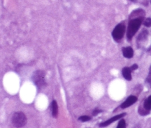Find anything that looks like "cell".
Listing matches in <instances>:
<instances>
[{
  "label": "cell",
  "mask_w": 151,
  "mask_h": 128,
  "mask_svg": "<svg viewBox=\"0 0 151 128\" xmlns=\"http://www.w3.org/2000/svg\"><path fill=\"white\" fill-rule=\"evenodd\" d=\"M145 19L142 18H137V19H129L128 26V30H127V38L128 41H131L133 37L135 35L137 31L139 29L140 26L143 23Z\"/></svg>",
  "instance_id": "6da1fadb"
},
{
  "label": "cell",
  "mask_w": 151,
  "mask_h": 128,
  "mask_svg": "<svg viewBox=\"0 0 151 128\" xmlns=\"http://www.w3.org/2000/svg\"><path fill=\"white\" fill-rule=\"evenodd\" d=\"M27 117L22 112H16L12 116L11 122L16 128H22L27 124Z\"/></svg>",
  "instance_id": "7a4b0ae2"
},
{
  "label": "cell",
  "mask_w": 151,
  "mask_h": 128,
  "mask_svg": "<svg viewBox=\"0 0 151 128\" xmlns=\"http://www.w3.org/2000/svg\"><path fill=\"white\" fill-rule=\"evenodd\" d=\"M32 81L39 89L44 88L46 86L45 72L42 70H37L32 74Z\"/></svg>",
  "instance_id": "3957f363"
},
{
  "label": "cell",
  "mask_w": 151,
  "mask_h": 128,
  "mask_svg": "<svg viewBox=\"0 0 151 128\" xmlns=\"http://www.w3.org/2000/svg\"><path fill=\"white\" fill-rule=\"evenodd\" d=\"M125 32V25L124 23H120L116 25L112 31V37L116 42H120Z\"/></svg>",
  "instance_id": "277c9868"
},
{
  "label": "cell",
  "mask_w": 151,
  "mask_h": 128,
  "mask_svg": "<svg viewBox=\"0 0 151 128\" xmlns=\"http://www.w3.org/2000/svg\"><path fill=\"white\" fill-rule=\"evenodd\" d=\"M125 116H126V113H120V114L119 115H116V116H113V117L111 118V119H108L107 121H105V122L100 123V124H99V127H106L109 126V125H110L111 124H112L113 122H116V121L119 120V119H122Z\"/></svg>",
  "instance_id": "5b68a950"
},
{
  "label": "cell",
  "mask_w": 151,
  "mask_h": 128,
  "mask_svg": "<svg viewBox=\"0 0 151 128\" xmlns=\"http://www.w3.org/2000/svg\"><path fill=\"white\" fill-rule=\"evenodd\" d=\"M137 99H137V97H136V96H130V97H128V98H127V99L125 100L123 103H122V104L120 105V107L122 109H125L127 108V107H131V106L133 105L134 103L137 102Z\"/></svg>",
  "instance_id": "8992f818"
},
{
  "label": "cell",
  "mask_w": 151,
  "mask_h": 128,
  "mask_svg": "<svg viewBox=\"0 0 151 128\" xmlns=\"http://www.w3.org/2000/svg\"><path fill=\"white\" fill-rule=\"evenodd\" d=\"M145 12L142 9H137V10H134L131 15L129 16V19H137V18H142L145 19Z\"/></svg>",
  "instance_id": "52a82bcc"
},
{
  "label": "cell",
  "mask_w": 151,
  "mask_h": 128,
  "mask_svg": "<svg viewBox=\"0 0 151 128\" xmlns=\"http://www.w3.org/2000/svg\"><path fill=\"white\" fill-rule=\"evenodd\" d=\"M122 54H123V56L125 58H132L134 54V49L131 46L124 47V48H122Z\"/></svg>",
  "instance_id": "ba28073f"
},
{
  "label": "cell",
  "mask_w": 151,
  "mask_h": 128,
  "mask_svg": "<svg viewBox=\"0 0 151 128\" xmlns=\"http://www.w3.org/2000/svg\"><path fill=\"white\" fill-rule=\"evenodd\" d=\"M131 69L130 67H124L122 69V74L123 77L125 78V79L128 81H131L132 79V75H131Z\"/></svg>",
  "instance_id": "9c48e42d"
},
{
  "label": "cell",
  "mask_w": 151,
  "mask_h": 128,
  "mask_svg": "<svg viewBox=\"0 0 151 128\" xmlns=\"http://www.w3.org/2000/svg\"><path fill=\"white\" fill-rule=\"evenodd\" d=\"M51 111L53 117H57L58 114V106L57 102L55 100H53L51 103Z\"/></svg>",
  "instance_id": "30bf717a"
},
{
  "label": "cell",
  "mask_w": 151,
  "mask_h": 128,
  "mask_svg": "<svg viewBox=\"0 0 151 128\" xmlns=\"http://www.w3.org/2000/svg\"><path fill=\"white\" fill-rule=\"evenodd\" d=\"M147 36H148V31L146 30V29H143L139 35L138 38H137V41L140 43L143 42L147 39Z\"/></svg>",
  "instance_id": "8fae6325"
},
{
  "label": "cell",
  "mask_w": 151,
  "mask_h": 128,
  "mask_svg": "<svg viewBox=\"0 0 151 128\" xmlns=\"http://www.w3.org/2000/svg\"><path fill=\"white\" fill-rule=\"evenodd\" d=\"M143 107L146 109L147 110L150 112L151 110V95L147 99H146L143 104Z\"/></svg>",
  "instance_id": "7c38bea8"
},
{
  "label": "cell",
  "mask_w": 151,
  "mask_h": 128,
  "mask_svg": "<svg viewBox=\"0 0 151 128\" xmlns=\"http://www.w3.org/2000/svg\"><path fill=\"white\" fill-rule=\"evenodd\" d=\"M150 112L148 111V110H146L143 105H140L139 107V113L141 116H146V115H148Z\"/></svg>",
  "instance_id": "4fadbf2b"
},
{
  "label": "cell",
  "mask_w": 151,
  "mask_h": 128,
  "mask_svg": "<svg viewBox=\"0 0 151 128\" xmlns=\"http://www.w3.org/2000/svg\"><path fill=\"white\" fill-rule=\"evenodd\" d=\"M116 128H126V122L125 120L123 119H121L120 121L119 122Z\"/></svg>",
  "instance_id": "5bb4252c"
},
{
  "label": "cell",
  "mask_w": 151,
  "mask_h": 128,
  "mask_svg": "<svg viewBox=\"0 0 151 128\" xmlns=\"http://www.w3.org/2000/svg\"><path fill=\"white\" fill-rule=\"evenodd\" d=\"M91 119V118L88 116H81L78 118V120L81 121V122H88Z\"/></svg>",
  "instance_id": "9a60e30c"
},
{
  "label": "cell",
  "mask_w": 151,
  "mask_h": 128,
  "mask_svg": "<svg viewBox=\"0 0 151 128\" xmlns=\"http://www.w3.org/2000/svg\"><path fill=\"white\" fill-rule=\"evenodd\" d=\"M142 24L147 27H150L151 26V18H147V19H144Z\"/></svg>",
  "instance_id": "2e32d148"
},
{
  "label": "cell",
  "mask_w": 151,
  "mask_h": 128,
  "mask_svg": "<svg viewBox=\"0 0 151 128\" xmlns=\"http://www.w3.org/2000/svg\"><path fill=\"white\" fill-rule=\"evenodd\" d=\"M101 112H102L101 110H99V109H95V110H94V111H93L92 115L94 116H97V114H99L100 113H101Z\"/></svg>",
  "instance_id": "e0dca14e"
},
{
  "label": "cell",
  "mask_w": 151,
  "mask_h": 128,
  "mask_svg": "<svg viewBox=\"0 0 151 128\" xmlns=\"http://www.w3.org/2000/svg\"><path fill=\"white\" fill-rule=\"evenodd\" d=\"M146 80H147V82H149V83L151 84V66H150V72H149V75H148V77H147V79H146Z\"/></svg>",
  "instance_id": "ac0fdd59"
},
{
  "label": "cell",
  "mask_w": 151,
  "mask_h": 128,
  "mask_svg": "<svg viewBox=\"0 0 151 128\" xmlns=\"http://www.w3.org/2000/svg\"><path fill=\"white\" fill-rule=\"evenodd\" d=\"M130 68H131V71L137 70V69H138V65H137V64H134V65H132V66H131Z\"/></svg>",
  "instance_id": "d6986e66"
},
{
  "label": "cell",
  "mask_w": 151,
  "mask_h": 128,
  "mask_svg": "<svg viewBox=\"0 0 151 128\" xmlns=\"http://www.w3.org/2000/svg\"><path fill=\"white\" fill-rule=\"evenodd\" d=\"M130 1H131L132 2H137V0H130Z\"/></svg>",
  "instance_id": "ffe728a7"
}]
</instances>
